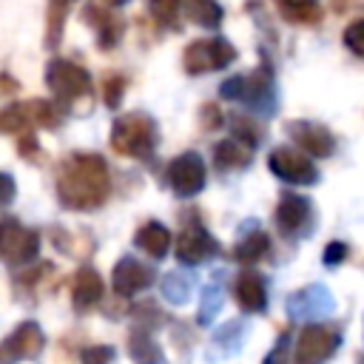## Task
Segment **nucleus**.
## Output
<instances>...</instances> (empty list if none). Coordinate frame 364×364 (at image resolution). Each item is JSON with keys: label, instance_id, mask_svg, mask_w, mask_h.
Segmentation results:
<instances>
[{"label": "nucleus", "instance_id": "nucleus-27", "mask_svg": "<svg viewBox=\"0 0 364 364\" xmlns=\"http://www.w3.org/2000/svg\"><path fill=\"white\" fill-rule=\"evenodd\" d=\"M122 91H125V77H119V74L108 77L105 85H102V100H105V105H108V108H119Z\"/></svg>", "mask_w": 364, "mask_h": 364}, {"label": "nucleus", "instance_id": "nucleus-16", "mask_svg": "<svg viewBox=\"0 0 364 364\" xmlns=\"http://www.w3.org/2000/svg\"><path fill=\"white\" fill-rule=\"evenodd\" d=\"M233 296L239 301L242 310L247 313H262L264 304H267V290H264V279L253 270H245L239 279H236V287H233Z\"/></svg>", "mask_w": 364, "mask_h": 364}, {"label": "nucleus", "instance_id": "nucleus-37", "mask_svg": "<svg viewBox=\"0 0 364 364\" xmlns=\"http://www.w3.org/2000/svg\"><path fill=\"white\" fill-rule=\"evenodd\" d=\"M111 6H122V3H128V0H108Z\"/></svg>", "mask_w": 364, "mask_h": 364}, {"label": "nucleus", "instance_id": "nucleus-35", "mask_svg": "<svg viewBox=\"0 0 364 364\" xmlns=\"http://www.w3.org/2000/svg\"><path fill=\"white\" fill-rule=\"evenodd\" d=\"M0 185H3V205H11V196H14V179L9 176V173H3V179H0Z\"/></svg>", "mask_w": 364, "mask_h": 364}, {"label": "nucleus", "instance_id": "nucleus-8", "mask_svg": "<svg viewBox=\"0 0 364 364\" xmlns=\"http://www.w3.org/2000/svg\"><path fill=\"white\" fill-rule=\"evenodd\" d=\"M40 250V236L20 225L17 219L6 216L0 225V253L9 264H28Z\"/></svg>", "mask_w": 364, "mask_h": 364}, {"label": "nucleus", "instance_id": "nucleus-2", "mask_svg": "<svg viewBox=\"0 0 364 364\" xmlns=\"http://www.w3.org/2000/svg\"><path fill=\"white\" fill-rule=\"evenodd\" d=\"M156 142H159V128H156L154 117H148L145 111L119 114L111 125V148L122 156L148 159L154 154Z\"/></svg>", "mask_w": 364, "mask_h": 364}, {"label": "nucleus", "instance_id": "nucleus-30", "mask_svg": "<svg viewBox=\"0 0 364 364\" xmlns=\"http://www.w3.org/2000/svg\"><path fill=\"white\" fill-rule=\"evenodd\" d=\"M17 148H20V154L26 156V159H31V162H37L43 154H40V145H37V139H34V134H26V136H17Z\"/></svg>", "mask_w": 364, "mask_h": 364}, {"label": "nucleus", "instance_id": "nucleus-5", "mask_svg": "<svg viewBox=\"0 0 364 364\" xmlns=\"http://www.w3.org/2000/svg\"><path fill=\"white\" fill-rule=\"evenodd\" d=\"M46 85L48 91L57 97V102H74L85 94H91V74L71 63V60H63V57H54L48 65H46Z\"/></svg>", "mask_w": 364, "mask_h": 364}, {"label": "nucleus", "instance_id": "nucleus-33", "mask_svg": "<svg viewBox=\"0 0 364 364\" xmlns=\"http://www.w3.org/2000/svg\"><path fill=\"white\" fill-rule=\"evenodd\" d=\"M316 6V0H279V11L282 14H290V11H299V9H310Z\"/></svg>", "mask_w": 364, "mask_h": 364}, {"label": "nucleus", "instance_id": "nucleus-6", "mask_svg": "<svg viewBox=\"0 0 364 364\" xmlns=\"http://www.w3.org/2000/svg\"><path fill=\"white\" fill-rule=\"evenodd\" d=\"M267 168L273 176H279L282 182H290V185H316L318 182V168L313 165V159H307L301 151H296L290 145L273 148L267 156Z\"/></svg>", "mask_w": 364, "mask_h": 364}, {"label": "nucleus", "instance_id": "nucleus-23", "mask_svg": "<svg viewBox=\"0 0 364 364\" xmlns=\"http://www.w3.org/2000/svg\"><path fill=\"white\" fill-rule=\"evenodd\" d=\"M228 128H230V139L247 145L250 151H253V148L262 142V136H264V131H262V125H259V119H256L253 114H233V117L228 119Z\"/></svg>", "mask_w": 364, "mask_h": 364}, {"label": "nucleus", "instance_id": "nucleus-22", "mask_svg": "<svg viewBox=\"0 0 364 364\" xmlns=\"http://www.w3.org/2000/svg\"><path fill=\"white\" fill-rule=\"evenodd\" d=\"M267 250H270V239H267V233L259 230V228L253 225V230L245 233V236L236 242L233 256H236V262H242V264H253V262H259Z\"/></svg>", "mask_w": 364, "mask_h": 364}, {"label": "nucleus", "instance_id": "nucleus-12", "mask_svg": "<svg viewBox=\"0 0 364 364\" xmlns=\"http://www.w3.org/2000/svg\"><path fill=\"white\" fill-rule=\"evenodd\" d=\"M313 222V202L301 193H282L276 205V228L282 236H299Z\"/></svg>", "mask_w": 364, "mask_h": 364}, {"label": "nucleus", "instance_id": "nucleus-17", "mask_svg": "<svg viewBox=\"0 0 364 364\" xmlns=\"http://www.w3.org/2000/svg\"><path fill=\"white\" fill-rule=\"evenodd\" d=\"M102 299V279L94 267H80L71 282V301L77 310H88Z\"/></svg>", "mask_w": 364, "mask_h": 364}, {"label": "nucleus", "instance_id": "nucleus-36", "mask_svg": "<svg viewBox=\"0 0 364 364\" xmlns=\"http://www.w3.org/2000/svg\"><path fill=\"white\" fill-rule=\"evenodd\" d=\"M17 85H14V80L9 77V74H3V94H11Z\"/></svg>", "mask_w": 364, "mask_h": 364}, {"label": "nucleus", "instance_id": "nucleus-34", "mask_svg": "<svg viewBox=\"0 0 364 364\" xmlns=\"http://www.w3.org/2000/svg\"><path fill=\"white\" fill-rule=\"evenodd\" d=\"M284 355H287V336H282V338H279L276 350L270 353V358H267L264 364H282V361H284Z\"/></svg>", "mask_w": 364, "mask_h": 364}, {"label": "nucleus", "instance_id": "nucleus-38", "mask_svg": "<svg viewBox=\"0 0 364 364\" xmlns=\"http://www.w3.org/2000/svg\"><path fill=\"white\" fill-rule=\"evenodd\" d=\"M68 3H71V0H68Z\"/></svg>", "mask_w": 364, "mask_h": 364}, {"label": "nucleus", "instance_id": "nucleus-32", "mask_svg": "<svg viewBox=\"0 0 364 364\" xmlns=\"http://www.w3.org/2000/svg\"><path fill=\"white\" fill-rule=\"evenodd\" d=\"M347 259V245L344 242H330L327 247H324V264H338V262H344Z\"/></svg>", "mask_w": 364, "mask_h": 364}, {"label": "nucleus", "instance_id": "nucleus-29", "mask_svg": "<svg viewBox=\"0 0 364 364\" xmlns=\"http://www.w3.org/2000/svg\"><path fill=\"white\" fill-rule=\"evenodd\" d=\"M162 290H165V296H168L171 301H185V296H188V282H179V276L171 273V276H165Z\"/></svg>", "mask_w": 364, "mask_h": 364}, {"label": "nucleus", "instance_id": "nucleus-28", "mask_svg": "<svg viewBox=\"0 0 364 364\" xmlns=\"http://www.w3.org/2000/svg\"><path fill=\"white\" fill-rule=\"evenodd\" d=\"M151 9L159 23H176V17L182 11V0H151Z\"/></svg>", "mask_w": 364, "mask_h": 364}, {"label": "nucleus", "instance_id": "nucleus-7", "mask_svg": "<svg viewBox=\"0 0 364 364\" xmlns=\"http://www.w3.org/2000/svg\"><path fill=\"white\" fill-rule=\"evenodd\" d=\"M165 179H168V185L176 196H185V199L196 196L205 188V179H208L202 156L196 151H185V154L173 156L165 168Z\"/></svg>", "mask_w": 364, "mask_h": 364}, {"label": "nucleus", "instance_id": "nucleus-24", "mask_svg": "<svg viewBox=\"0 0 364 364\" xmlns=\"http://www.w3.org/2000/svg\"><path fill=\"white\" fill-rule=\"evenodd\" d=\"M65 17H68V0H51V6L46 11V23H48V28H46V46L48 48H57L60 46Z\"/></svg>", "mask_w": 364, "mask_h": 364}, {"label": "nucleus", "instance_id": "nucleus-15", "mask_svg": "<svg viewBox=\"0 0 364 364\" xmlns=\"http://www.w3.org/2000/svg\"><path fill=\"white\" fill-rule=\"evenodd\" d=\"M43 344H46V338H43L40 324L26 321V324H20V327L6 338L3 350H6V358H9V361H11V358H34V355H40Z\"/></svg>", "mask_w": 364, "mask_h": 364}, {"label": "nucleus", "instance_id": "nucleus-13", "mask_svg": "<svg viewBox=\"0 0 364 364\" xmlns=\"http://www.w3.org/2000/svg\"><path fill=\"white\" fill-rule=\"evenodd\" d=\"M287 134H290V136L296 139V145H299L301 151H307L310 156L324 159V156H330V154L336 151V136H333L330 128L321 125V122H313V119H293V122H287Z\"/></svg>", "mask_w": 364, "mask_h": 364}, {"label": "nucleus", "instance_id": "nucleus-1", "mask_svg": "<svg viewBox=\"0 0 364 364\" xmlns=\"http://www.w3.org/2000/svg\"><path fill=\"white\" fill-rule=\"evenodd\" d=\"M111 193L108 165L100 154H71L57 168V199L68 210H94Z\"/></svg>", "mask_w": 364, "mask_h": 364}, {"label": "nucleus", "instance_id": "nucleus-4", "mask_svg": "<svg viewBox=\"0 0 364 364\" xmlns=\"http://www.w3.org/2000/svg\"><path fill=\"white\" fill-rule=\"evenodd\" d=\"M236 60V48L225 37H210V40H193L188 43L182 54V65L191 77L208 74V71H222Z\"/></svg>", "mask_w": 364, "mask_h": 364}, {"label": "nucleus", "instance_id": "nucleus-31", "mask_svg": "<svg viewBox=\"0 0 364 364\" xmlns=\"http://www.w3.org/2000/svg\"><path fill=\"white\" fill-rule=\"evenodd\" d=\"M111 358H114L111 347H88L82 353V364H108Z\"/></svg>", "mask_w": 364, "mask_h": 364}, {"label": "nucleus", "instance_id": "nucleus-18", "mask_svg": "<svg viewBox=\"0 0 364 364\" xmlns=\"http://www.w3.org/2000/svg\"><path fill=\"white\" fill-rule=\"evenodd\" d=\"M134 245L139 250H145L151 259H162L168 253V247H171V233H168V228L162 222H154L151 219V222H145L134 233Z\"/></svg>", "mask_w": 364, "mask_h": 364}, {"label": "nucleus", "instance_id": "nucleus-26", "mask_svg": "<svg viewBox=\"0 0 364 364\" xmlns=\"http://www.w3.org/2000/svg\"><path fill=\"white\" fill-rule=\"evenodd\" d=\"M344 46H347L355 57H364V20H353V23L344 28Z\"/></svg>", "mask_w": 364, "mask_h": 364}, {"label": "nucleus", "instance_id": "nucleus-20", "mask_svg": "<svg viewBox=\"0 0 364 364\" xmlns=\"http://www.w3.org/2000/svg\"><path fill=\"white\" fill-rule=\"evenodd\" d=\"M253 151L247 148V145H242V142H236V139H222L216 148H213V162H216V168L225 173H230V171H245L253 159Z\"/></svg>", "mask_w": 364, "mask_h": 364}, {"label": "nucleus", "instance_id": "nucleus-25", "mask_svg": "<svg viewBox=\"0 0 364 364\" xmlns=\"http://www.w3.org/2000/svg\"><path fill=\"white\" fill-rule=\"evenodd\" d=\"M128 344H131V355H134L136 364H156L159 361V347L154 344V338H151V333L145 327L134 330Z\"/></svg>", "mask_w": 364, "mask_h": 364}, {"label": "nucleus", "instance_id": "nucleus-10", "mask_svg": "<svg viewBox=\"0 0 364 364\" xmlns=\"http://www.w3.org/2000/svg\"><path fill=\"white\" fill-rule=\"evenodd\" d=\"M216 253H219V242L205 230V225L191 219L176 239V259L182 264H202V262L213 259Z\"/></svg>", "mask_w": 364, "mask_h": 364}, {"label": "nucleus", "instance_id": "nucleus-11", "mask_svg": "<svg viewBox=\"0 0 364 364\" xmlns=\"http://www.w3.org/2000/svg\"><path fill=\"white\" fill-rule=\"evenodd\" d=\"M82 20L97 31V43H100L102 51L114 48L122 40V34H125V20L114 14L108 0H91L82 9Z\"/></svg>", "mask_w": 364, "mask_h": 364}, {"label": "nucleus", "instance_id": "nucleus-21", "mask_svg": "<svg viewBox=\"0 0 364 364\" xmlns=\"http://www.w3.org/2000/svg\"><path fill=\"white\" fill-rule=\"evenodd\" d=\"M182 14L193 26H205V28H216L225 17V11L216 0H182Z\"/></svg>", "mask_w": 364, "mask_h": 364}, {"label": "nucleus", "instance_id": "nucleus-3", "mask_svg": "<svg viewBox=\"0 0 364 364\" xmlns=\"http://www.w3.org/2000/svg\"><path fill=\"white\" fill-rule=\"evenodd\" d=\"M222 100H242L253 111H270L273 105V71L267 65H259L250 74H236L222 82L219 88Z\"/></svg>", "mask_w": 364, "mask_h": 364}, {"label": "nucleus", "instance_id": "nucleus-9", "mask_svg": "<svg viewBox=\"0 0 364 364\" xmlns=\"http://www.w3.org/2000/svg\"><path fill=\"white\" fill-rule=\"evenodd\" d=\"M341 336L327 327V324H307L301 333H299V341H296V364H318L324 361L336 347H338Z\"/></svg>", "mask_w": 364, "mask_h": 364}, {"label": "nucleus", "instance_id": "nucleus-19", "mask_svg": "<svg viewBox=\"0 0 364 364\" xmlns=\"http://www.w3.org/2000/svg\"><path fill=\"white\" fill-rule=\"evenodd\" d=\"M31 125H37L34 100H28V102H14V105L3 108V114H0V131H3V134L26 136V134H31Z\"/></svg>", "mask_w": 364, "mask_h": 364}, {"label": "nucleus", "instance_id": "nucleus-14", "mask_svg": "<svg viewBox=\"0 0 364 364\" xmlns=\"http://www.w3.org/2000/svg\"><path fill=\"white\" fill-rule=\"evenodd\" d=\"M111 284H114V290H117L119 296H134V293L145 290L148 284H154V270H151L148 264H142V262L125 256V259H119V262L114 264Z\"/></svg>", "mask_w": 364, "mask_h": 364}]
</instances>
